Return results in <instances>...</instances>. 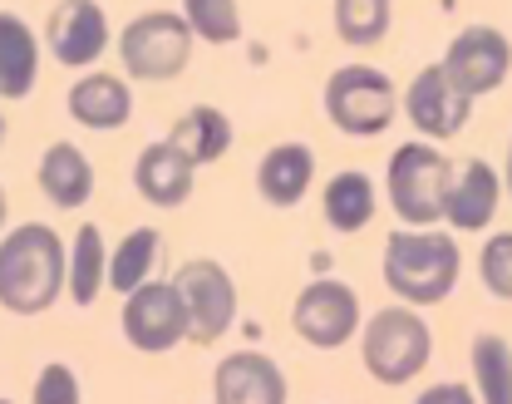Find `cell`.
I'll list each match as a JSON object with an SVG mask.
<instances>
[{"label":"cell","instance_id":"obj_18","mask_svg":"<svg viewBox=\"0 0 512 404\" xmlns=\"http://www.w3.org/2000/svg\"><path fill=\"white\" fill-rule=\"evenodd\" d=\"M40 79V40L15 15L0 10V99H30Z\"/></svg>","mask_w":512,"mask_h":404},{"label":"cell","instance_id":"obj_23","mask_svg":"<svg viewBox=\"0 0 512 404\" xmlns=\"http://www.w3.org/2000/svg\"><path fill=\"white\" fill-rule=\"evenodd\" d=\"M158 247H163V237H158L153 227H133L124 242L109 252L104 286H114L119 296H128L133 286H143V281H148V271H153V262H158Z\"/></svg>","mask_w":512,"mask_h":404},{"label":"cell","instance_id":"obj_1","mask_svg":"<svg viewBox=\"0 0 512 404\" xmlns=\"http://www.w3.org/2000/svg\"><path fill=\"white\" fill-rule=\"evenodd\" d=\"M64 291V242L45 222H20L0 237V306L10 316H45Z\"/></svg>","mask_w":512,"mask_h":404},{"label":"cell","instance_id":"obj_13","mask_svg":"<svg viewBox=\"0 0 512 404\" xmlns=\"http://www.w3.org/2000/svg\"><path fill=\"white\" fill-rule=\"evenodd\" d=\"M286 375L271 355L237 350L212 370V400L217 404H286Z\"/></svg>","mask_w":512,"mask_h":404},{"label":"cell","instance_id":"obj_8","mask_svg":"<svg viewBox=\"0 0 512 404\" xmlns=\"http://www.w3.org/2000/svg\"><path fill=\"white\" fill-rule=\"evenodd\" d=\"M291 331L306 340V345H316V350L350 345L355 331H360V296H355V286H345L335 276L311 281L296 296V306H291Z\"/></svg>","mask_w":512,"mask_h":404},{"label":"cell","instance_id":"obj_11","mask_svg":"<svg viewBox=\"0 0 512 404\" xmlns=\"http://www.w3.org/2000/svg\"><path fill=\"white\" fill-rule=\"evenodd\" d=\"M45 45L64 69H89L109 50V15L99 0H60L45 25Z\"/></svg>","mask_w":512,"mask_h":404},{"label":"cell","instance_id":"obj_31","mask_svg":"<svg viewBox=\"0 0 512 404\" xmlns=\"http://www.w3.org/2000/svg\"><path fill=\"white\" fill-rule=\"evenodd\" d=\"M0 148H5V114H0Z\"/></svg>","mask_w":512,"mask_h":404},{"label":"cell","instance_id":"obj_9","mask_svg":"<svg viewBox=\"0 0 512 404\" xmlns=\"http://www.w3.org/2000/svg\"><path fill=\"white\" fill-rule=\"evenodd\" d=\"M124 340L143 355H168L188 340V316L173 281H143L124 296Z\"/></svg>","mask_w":512,"mask_h":404},{"label":"cell","instance_id":"obj_3","mask_svg":"<svg viewBox=\"0 0 512 404\" xmlns=\"http://www.w3.org/2000/svg\"><path fill=\"white\" fill-rule=\"evenodd\" d=\"M434 355V331L424 326L419 311L409 306H384L365 321V336H360V360L365 370L380 380V385H409L414 375H424Z\"/></svg>","mask_w":512,"mask_h":404},{"label":"cell","instance_id":"obj_29","mask_svg":"<svg viewBox=\"0 0 512 404\" xmlns=\"http://www.w3.org/2000/svg\"><path fill=\"white\" fill-rule=\"evenodd\" d=\"M414 404H478L473 400V390L468 385H458V380H444V385H434V390H424Z\"/></svg>","mask_w":512,"mask_h":404},{"label":"cell","instance_id":"obj_5","mask_svg":"<svg viewBox=\"0 0 512 404\" xmlns=\"http://www.w3.org/2000/svg\"><path fill=\"white\" fill-rule=\"evenodd\" d=\"M325 114L340 134L380 138L399 114V89L375 65H340L325 79Z\"/></svg>","mask_w":512,"mask_h":404},{"label":"cell","instance_id":"obj_2","mask_svg":"<svg viewBox=\"0 0 512 404\" xmlns=\"http://www.w3.org/2000/svg\"><path fill=\"white\" fill-rule=\"evenodd\" d=\"M380 271L399 306H439L458 286L463 257L448 232H394L384 242Z\"/></svg>","mask_w":512,"mask_h":404},{"label":"cell","instance_id":"obj_16","mask_svg":"<svg viewBox=\"0 0 512 404\" xmlns=\"http://www.w3.org/2000/svg\"><path fill=\"white\" fill-rule=\"evenodd\" d=\"M192 178H197V168H192L188 158L163 138V143H148L143 153H138V163H133V188H138V198L148 202V207H183L192 198Z\"/></svg>","mask_w":512,"mask_h":404},{"label":"cell","instance_id":"obj_6","mask_svg":"<svg viewBox=\"0 0 512 404\" xmlns=\"http://www.w3.org/2000/svg\"><path fill=\"white\" fill-rule=\"evenodd\" d=\"M119 60L128 79H148V84L178 79L192 60V30L173 10H143L119 35Z\"/></svg>","mask_w":512,"mask_h":404},{"label":"cell","instance_id":"obj_17","mask_svg":"<svg viewBox=\"0 0 512 404\" xmlns=\"http://www.w3.org/2000/svg\"><path fill=\"white\" fill-rule=\"evenodd\" d=\"M316 183V153L306 143H276L256 163V193L271 207H296Z\"/></svg>","mask_w":512,"mask_h":404},{"label":"cell","instance_id":"obj_19","mask_svg":"<svg viewBox=\"0 0 512 404\" xmlns=\"http://www.w3.org/2000/svg\"><path fill=\"white\" fill-rule=\"evenodd\" d=\"M40 193L60 212H74L94 198V163L74 143H50L40 158Z\"/></svg>","mask_w":512,"mask_h":404},{"label":"cell","instance_id":"obj_14","mask_svg":"<svg viewBox=\"0 0 512 404\" xmlns=\"http://www.w3.org/2000/svg\"><path fill=\"white\" fill-rule=\"evenodd\" d=\"M498 198H503L498 168L483 163V158H468V163L453 173V183H448L444 222L453 232H483V227L498 217Z\"/></svg>","mask_w":512,"mask_h":404},{"label":"cell","instance_id":"obj_22","mask_svg":"<svg viewBox=\"0 0 512 404\" xmlns=\"http://www.w3.org/2000/svg\"><path fill=\"white\" fill-rule=\"evenodd\" d=\"M320 207H325V222H330L335 232H360V227H370V217H375V183H370L365 173L345 168V173H335V178L325 183Z\"/></svg>","mask_w":512,"mask_h":404},{"label":"cell","instance_id":"obj_30","mask_svg":"<svg viewBox=\"0 0 512 404\" xmlns=\"http://www.w3.org/2000/svg\"><path fill=\"white\" fill-rule=\"evenodd\" d=\"M5 212H10V198H5V188H0V232H5Z\"/></svg>","mask_w":512,"mask_h":404},{"label":"cell","instance_id":"obj_12","mask_svg":"<svg viewBox=\"0 0 512 404\" xmlns=\"http://www.w3.org/2000/svg\"><path fill=\"white\" fill-rule=\"evenodd\" d=\"M404 114H409V124L424 138L444 143V138L463 134V124L473 114V99L463 89H453V79L439 65H424L414 74V84L404 89Z\"/></svg>","mask_w":512,"mask_h":404},{"label":"cell","instance_id":"obj_4","mask_svg":"<svg viewBox=\"0 0 512 404\" xmlns=\"http://www.w3.org/2000/svg\"><path fill=\"white\" fill-rule=\"evenodd\" d=\"M448 183H453V163L434 143L414 138V143H399L389 153V207L399 212V222L409 227H434L444 217V198H448Z\"/></svg>","mask_w":512,"mask_h":404},{"label":"cell","instance_id":"obj_25","mask_svg":"<svg viewBox=\"0 0 512 404\" xmlns=\"http://www.w3.org/2000/svg\"><path fill=\"white\" fill-rule=\"evenodd\" d=\"M183 25L202 45H232L242 35V10L237 0H183Z\"/></svg>","mask_w":512,"mask_h":404},{"label":"cell","instance_id":"obj_26","mask_svg":"<svg viewBox=\"0 0 512 404\" xmlns=\"http://www.w3.org/2000/svg\"><path fill=\"white\" fill-rule=\"evenodd\" d=\"M508 340L503 336H478L473 340V380H478V395L483 404H508Z\"/></svg>","mask_w":512,"mask_h":404},{"label":"cell","instance_id":"obj_20","mask_svg":"<svg viewBox=\"0 0 512 404\" xmlns=\"http://www.w3.org/2000/svg\"><path fill=\"white\" fill-rule=\"evenodd\" d=\"M104 267H109L104 232H99L94 222H84V227L74 232L69 252H64V291H69V301H74L79 311L99 301V291H104Z\"/></svg>","mask_w":512,"mask_h":404},{"label":"cell","instance_id":"obj_10","mask_svg":"<svg viewBox=\"0 0 512 404\" xmlns=\"http://www.w3.org/2000/svg\"><path fill=\"white\" fill-rule=\"evenodd\" d=\"M439 69L453 79V89H463L468 99H483V94L503 89V79H508V35L493 25H468L453 35Z\"/></svg>","mask_w":512,"mask_h":404},{"label":"cell","instance_id":"obj_27","mask_svg":"<svg viewBox=\"0 0 512 404\" xmlns=\"http://www.w3.org/2000/svg\"><path fill=\"white\" fill-rule=\"evenodd\" d=\"M79 375L69 370V365H45L40 375H35V390H30V404H79Z\"/></svg>","mask_w":512,"mask_h":404},{"label":"cell","instance_id":"obj_15","mask_svg":"<svg viewBox=\"0 0 512 404\" xmlns=\"http://www.w3.org/2000/svg\"><path fill=\"white\" fill-rule=\"evenodd\" d=\"M69 119L94 129V134H114L133 119V89L119 74H84L69 84Z\"/></svg>","mask_w":512,"mask_h":404},{"label":"cell","instance_id":"obj_28","mask_svg":"<svg viewBox=\"0 0 512 404\" xmlns=\"http://www.w3.org/2000/svg\"><path fill=\"white\" fill-rule=\"evenodd\" d=\"M483 286L498 296V301H508L512 296V237L508 232H498L488 247H483Z\"/></svg>","mask_w":512,"mask_h":404},{"label":"cell","instance_id":"obj_21","mask_svg":"<svg viewBox=\"0 0 512 404\" xmlns=\"http://www.w3.org/2000/svg\"><path fill=\"white\" fill-rule=\"evenodd\" d=\"M168 143L188 158L192 168H207V163H217V158L232 148V119H227L222 109H212V104H197V109H188V114L173 124Z\"/></svg>","mask_w":512,"mask_h":404},{"label":"cell","instance_id":"obj_32","mask_svg":"<svg viewBox=\"0 0 512 404\" xmlns=\"http://www.w3.org/2000/svg\"><path fill=\"white\" fill-rule=\"evenodd\" d=\"M0 404H15V400H0Z\"/></svg>","mask_w":512,"mask_h":404},{"label":"cell","instance_id":"obj_24","mask_svg":"<svg viewBox=\"0 0 512 404\" xmlns=\"http://www.w3.org/2000/svg\"><path fill=\"white\" fill-rule=\"evenodd\" d=\"M394 0H335V35L350 50H370L389 35Z\"/></svg>","mask_w":512,"mask_h":404},{"label":"cell","instance_id":"obj_7","mask_svg":"<svg viewBox=\"0 0 512 404\" xmlns=\"http://www.w3.org/2000/svg\"><path fill=\"white\" fill-rule=\"evenodd\" d=\"M173 291L183 301L192 345H217L232 331V321H237V281L227 276L222 262H212V257L183 262V271L173 276Z\"/></svg>","mask_w":512,"mask_h":404}]
</instances>
